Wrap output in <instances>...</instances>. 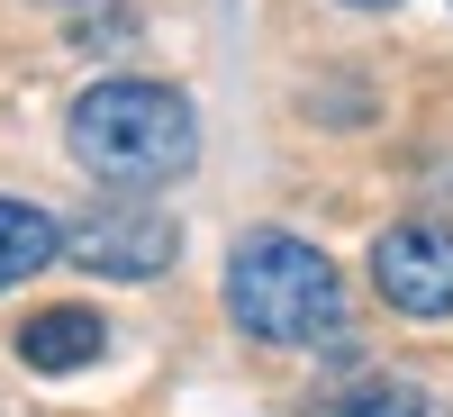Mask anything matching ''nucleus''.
Masks as SVG:
<instances>
[{"label": "nucleus", "mask_w": 453, "mask_h": 417, "mask_svg": "<svg viewBox=\"0 0 453 417\" xmlns=\"http://www.w3.org/2000/svg\"><path fill=\"white\" fill-rule=\"evenodd\" d=\"M64 254L100 282H164L173 254H181V227L164 209H91L82 227L64 236Z\"/></svg>", "instance_id": "nucleus-4"}, {"label": "nucleus", "mask_w": 453, "mask_h": 417, "mask_svg": "<svg viewBox=\"0 0 453 417\" xmlns=\"http://www.w3.org/2000/svg\"><path fill=\"white\" fill-rule=\"evenodd\" d=\"M19 354H27V372H82L91 354H109V327H100V309H36L19 327Z\"/></svg>", "instance_id": "nucleus-5"}, {"label": "nucleus", "mask_w": 453, "mask_h": 417, "mask_svg": "<svg viewBox=\"0 0 453 417\" xmlns=\"http://www.w3.org/2000/svg\"><path fill=\"white\" fill-rule=\"evenodd\" d=\"M55 254H64L55 209H36V200H0V290H10V282H36Z\"/></svg>", "instance_id": "nucleus-6"}, {"label": "nucleus", "mask_w": 453, "mask_h": 417, "mask_svg": "<svg viewBox=\"0 0 453 417\" xmlns=\"http://www.w3.org/2000/svg\"><path fill=\"white\" fill-rule=\"evenodd\" d=\"M345 10H390V0H345Z\"/></svg>", "instance_id": "nucleus-8"}, {"label": "nucleus", "mask_w": 453, "mask_h": 417, "mask_svg": "<svg viewBox=\"0 0 453 417\" xmlns=\"http://www.w3.org/2000/svg\"><path fill=\"white\" fill-rule=\"evenodd\" d=\"M372 290L399 318H453V227L444 218H399L372 236Z\"/></svg>", "instance_id": "nucleus-3"}, {"label": "nucleus", "mask_w": 453, "mask_h": 417, "mask_svg": "<svg viewBox=\"0 0 453 417\" xmlns=\"http://www.w3.org/2000/svg\"><path fill=\"white\" fill-rule=\"evenodd\" d=\"M226 318L254 345H335L345 336V273L290 227H254L226 254Z\"/></svg>", "instance_id": "nucleus-2"}, {"label": "nucleus", "mask_w": 453, "mask_h": 417, "mask_svg": "<svg viewBox=\"0 0 453 417\" xmlns=\"http://www.w3.org/2000/svg\"><path fill=\"white\" fill-rule=\"evenodd\" d=\"M326 417H426V390H418V382H390V372H381V382L345 390Z\"/></svg>", "instance_id": "nucleus-7"}, {"label": "nucleus", "mask_w": 453, "mask_h": 417, "mask_svg": "<svg viewBox=\"0 0 453 417\" xmlns=\"http://www.w3.org/2000/svg\"><path fill=\"white\" fill-rule=\"evenodd\" d=\"M73 164L109 191H164L200 164V109L173 82H145V73H119V82H91L64 119Z\"/></svg>", "instance_id": "nucleus-1"}]
</instances>
